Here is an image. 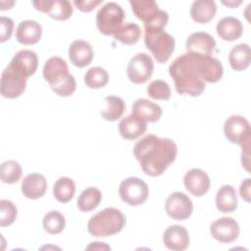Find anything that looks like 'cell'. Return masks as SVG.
<instances>
[{
    "mask_svg": "<svg viewBox=\"0 0 251 251\" xmlns=\"http://www.w3.org/2000/svg\"><path fill=\"white\" fill-rule=\"evenodd\" d=\"M75 181L68 176L59 177L53 185V195L55 199L61 203L69 202L75 195Z\"/></svg>",
    "mask_w": 251,
    "mask_h": 251,
    "instance_id": "83f0119b",
    "label": "cell"
},
{
    "mask_svg": "<svg viewBox=\"0 0 251 251\" xmlns=\"http://www.w3.org/2000/svg\"><path fill=\"white\" fill-rule=\"evenodd\" d=\"M23 174L22 167L19 162L15 160H8L2 163L0 170L1 180L4 183L12 184L20 180Z\"/></svg>",
    "mask_w": 251,
    "mask_h": 251,
    "instance_id": "836d02e7",
    "label": "cell"
},
{
    "mask_svg": "<svg viewBox=\"0 0 251 251\" xmlns=\"http://www.w3.org/2000/svg\"><path fill=\"white\" fill-rule=\"evenodd\" d=\"M105 102L107 104V108L100 113L103 119L109 122H114L123 116L126 110V104L121 97L114 95L107 96L105 97Z\"/></svg>",
    "mask_w": 251,
    "mask_h": 251,
    "instance_id": "f546056e",
    "label": "cell"
},
{
    "mask_svg": "<svg viewBox=\"0 0 251 251\" xmlns=\"http://www.w3.org/2000/svg\"><path fill=\"white\" fill-rule=\"evenodd\" d=\"M140 35L141 29L137 24L126 23L121 26L114 37L125 45H133L139 40Z\"/></svg>",
    "mask_w": 251,
    "mask_h": 251,
    "instance_id": "4dcf8cb0",
    "label": "cell"
},
{
    "mask_svg": "<svg viewBox=\"0 0 251 251\" xmlns=\"http://www.w3.org/2000/svg\"><path fill=\"white\" fill-rule=\"evenodd\" d=\"M250 178L244 179L239 186V193L242 199L250 202Z\"/></svg>",
    "mask_w": 251,
    "mask_h": 251,
    "instance_id": "f35d334b",
    "label": "cell"
},
{
    "mask_svg": "<svg viewBox=\"0 0 251 251\" xmlns=\"http://www.w3.org/2000/svg\"><path fill=\"white\" fill-rule=\"evenodd\" d=\"M147 123L133 114L122 119L119 124V132L125 139L132 140L145 133Z\"/></svg>",
    "mask_w": 251,
    "mask_h": 251,
    "instance_id": "7402d4cb",
    "label": "cell"
},
{
    "mask_svg": "<svg viewBox=\"0 0 251 251\" xmlns=\"http://www.w3.org/2000/svg\"><path fill=\"white\" fill-rule=\"evenodd\" d=\"M44 230L49 234H58L63 231L66 226L64 215L56 210L48 212L42 221Z\"/></svg>",
    "mask_w": 251,
    "mask_h": 251,
    "instance_id": "1f68e13d",
    "label": "cell"
},
{
    "mask_svg": "<svg viewBox=\"0 0 251 251\" xmlns=\"http://www.w3.org/2000/svg\"><path fill=\"white\" fill-rule=\"evenodd\" d=\"M133 155L147 176H159L175 162L177 146L170 138L148 134L135 143Z\"/></svg>",
    "mask_w": 251,
    "mask_h": 251,
    "instance_id": "7a4b0ae2",
    "label": "cell"
},
{
    "mask_svg": "<svg viewBox=\"0 0 251 251\" xmlns=\"http://www.w3.org/2000/svg\"><path fill=\"white\" fill-rule=\"evenodd\" d=\"M185 188L194 196L200 197L206 194L210 188L211 180L206 172L201 169H191L183 176Z\"/></svg>",
    "mask_w": 251,
    "mask_h": 251,
    "instance_id": "2e32d148",
    "label": "cell"
},
{
    "mask_svg": "<svg viewBox=\"0 0 251 251\" xmlns=\"http://www.w3.org/2000/svg\"><path fill=\"white\" fill-rule=\"evenodd\" d=\"M216 30L225 41H234L242 35L243 25L235 17H225L217 23Z\"/></svg>",
    "mask_w": 251,
    "mask_h": 251,
    "instance_id": "603a6c76",
    "label": "cell"
},
{
    "mask_svg": "<svg viewBox=\"0 0 251 251\" xmlns=\"http://www.w3.org/2000/svg\"><path fill=\"white\" fill-rule=\"evenodd\" d=\"M164 245L173 251H183L189 246L190 238L187 229L178 225L170 226L163 234Z\"/></svg>",
    "mask_w": 251,
    "mask_h": 251,
    "instance_id": "e0dca14e",
    "label": "cell"
},
{
    "mask_svg": "<svg viewBox=\"0 0 251 251\" xmlns=\"http://www.w3.org/2000/svg\"><path fill=\"white\" fill-rule=\"evenodd\" d=\"M223 4H225V5L228 6V7L234 8V7L238 6L239 4H241V1H227V2H226V1H223Z\"/></svg>",
    "mask_w": 251,
    "mask_h": 251,
    "instance_id": "60d3db41",
    "label": "cell"
},
{
    "mask_svg": "<svg viewBox=\"0 0 251 251\" xmlns=\"http://www.w3.org/2000/svg\"><path fill=\"white\" fill-rule=\"evenodd\" d=\"M147 94L155 100H169L171 98V87L162 79H156L149 83L147 87Z\"/></svg>",
    "mask_w": 251,
    "mask_h": 251,
    "instance_id": "e575fe53",
    "label": "cell"
},
{
    "mask_svg": "<svg viewBox=\"0 0 251 251\" xmlns=\"http://www.w3.org/2000/svg\"><path fill=\"white\" fill-rule=\"evenodd\" d=\"M26 77L10 69L8 66L1 75V95L5 98H17L25 90Z\"/></svg>",
    "mask_w": 251,
    "mask_h": 251,
    "instance_id": "7c38bea8",
    "label": "cell"
},
{
    "mask_svg": "<svg viewBox=\"0 0 251 251\" xmlns=\"http://www.w3.org/2000/svg\"><path fill=\"white\" fill-rule=\"evenodd\" d=\"M14 28V22L11 18H0V41L5 42L10 39Z\"/></svg>",
    "mask_w": 251,
    "mask_h": 251,
    "instance_id": "8d00e7d4",
    "label": "cell"
},
{
    "mask_svg": "<svg viewBox=\"0 0 251 251\" xmlns=\"http://www.w3.org/2000/svg\"><path fill=\"white\" fill-rule=\"evenodd\" d=\"M250 62L251 52L248 44L240 43L232 47L228 55V63L234 71H244L249 67Z\"/></svg>",
    "mask_w": 251,
    "mask_h": 251,
    "instance_id": "4316f807",
    "label": "cell"
},
{
    "mask_svg": "<svg viewBox=\"0 0 251 251\" xmlns=\"http://www.w3.org/2000/svg\"><path fill=\"white\" fill-rule=\"evenodd\" d=\"M86 249H107V250H109V249H111V247L108 246L107 244H105L104 242L97 241V242H91V244L88 245L86 247Z\"/></svg>",
    "mask_w": 251,
    "mask_h": 251,
    "instance_id": "ab89813d",
    "label": "cell"
},
{
    "mask_svg": "<svg viewBox=\"0 0 251 251\" xmlns=\"http://www.w3.org/2000/svg\"><path fill=\"white\" fill-rule=\"evenodd\" d=\"M217 12V5L212 0H196L190 7V16L198 24L212 21Z\"/></svg>",
    "mask_w": 251,
    "mask_h": 251,
    "instance_id": "d4e9b609",
    "label": "cell"
},
{
    "mask_svg": "<svg viewBox=\"0 0 251 251\" xmlns=\"http://www.w3.org/2000/svg\"><path fill=\"white\" fill-rule=\"evenodd\" d=\"M133 14L144 23L145 29H164L169 21V15L161 10L154 0H130Z\"/></svg>",
    "mask_w": 251,
    "mask_h": 251,
    "instance_id": "5b68a950",
    "label": "cell"
},
{
    "mask_svg": "<svg viewBox=\"0 0 251 251\" xmlns=\"http://www.w3.org/2000/svg\"><path fill=\"white\" fill-rule=\"evenodd\" d=\"M144 42L158 63L167 62L175 51V37L164 29H145Z\"/></svg>",
    "mask_w": 251,
    "mask_h": 251,
    "instance_id": "8992f818",
    "label": "cell"
},
{
    "mask_svg": "<svg viewBox=\"0 0 251 251\" xmlns=\"http://www.w3.org/2000/svg\"><path fill=\"white\" fill-rule=\"evenodd\" d=\"M101 199L102 193L97 187H87L77 198V208L82 212H90L98 207Z\"/></svg>",
    "mask_w": 251,
    "mask_h": 251,
    "instance_id": "f1b7e54d",
    "label": "cell"
},
{
    "mask_svg": "<svg viewBox=\"0 0 251 251\" xmlns=\"http://www.w3.org/2000/svg\"><path fill=\"white\" fill-rule=\"evenodd\" d=\"M169 73L178 94L196 97L204 92L206 82L221 80L224 68L215 57L186 52L173 61Z\"/></svg>",
    "mask_w": 251,
    "mask_h": 251,
    "instance_id": "6da1fadb",
    "label": "cell"
},
{
    "mask_svg": "<svg viewBox=\"0 0 251 251\" xmlns=\"http://www.w3.org/2000/svg\"><path fill=\"white\" fill-rule=\"evenodd\" d=\"M237 195L233 186L226 184L220 187L216 194V206L222 213H231L237 208Z\"/></svg>",
    "mask_w": 251,
    "mask_h": 251,
    "instance_id": "484cf974",
    "label": "cell"
},
{
    "mask_svg": "<svg viewBox=\"0 0 251 251\" xmlns=\"http://www.w3.org/2000/svg\"><path fill=\"white\" fill-rule=\"evenodd\" d=\"M8 67L25 77L32 75L38 67V57L35 52L24 49L14 55Z\"/></svg>",
    "mask_w": 251,
    "mask_h": 251,
    "instance_id": "5bb4252c",
    "label": "cell"
},
{
    "mask_svg": "<svg viewBox=\"0 0 251 251\" xmlns=\"http://www.w3.org/2000/svg\"><path fill=\"white\" fill-rule=\"evenodd\" d=\"M43 77L58 96H71L75 91V79L69 73L67 62L61 57H51L45 62Z\"/></svg>",
    "mask_w": 251,
    "mask_h": 251,
    "instance_id": "3957f363",
    "label": "cell"
},
{
    "mask_svg": "<svg viewBox=\"0 0 251 251\" xmlns=\"http://www.w3.org/2000/svg\"><path fill=\"white\" fill-rule=\"evenodd\" d=\"M185 47L189 53L211 56L215 50L216 41L211 34L204 31H197L187 37Z\"/></svg>",
    "mask_w": 251,
    "mask_h": 251,
    "instance_id": "ac0fdd59",
    "label": "cell"
},
{
    "mask_svg": "<svg viewBox=\"0 0 251 251\" xmlns=\"http://www.w3.org/2000/svg\"><path fill=\"white\" fill-rule=\"evenodd\" d=\"M24 196L28 199H38L42 197L47 189V180L44 176L32 173L23 179L21 184Z\"/></svg>",
    "mask_w": 251,
    "mask_h": 251,
    "instance_id": "ffe728a7",
    "label": "cell"
},
{
    "mask_svg": "<svg viewBox=\"0 0 251 251\" xmlns=\"http://www.w3.org/2000/svg\"><path fill=\"white\" fill-rule=\"evenodd\" d=\"M154 63L152 58L146 53H137L134 55L126 69L128 79L136 84L146 82L152 75Z\"/></svg>",
    "mask_w": 251,
    "mask_h": 251,
    "instance_id": "30bf717a",
    "label": "cell"
},
{
    "mask_svg": "<svg viewBox=\"0 0 251 251\" xmlns=\"http://www.w3.org/2000/svg\"><path fill=\"white\" fill-rule=\"evenodd\" d=\"M69 58L74 66L78 68L86 67L93 59V49L85 40H75L69 47Z\"/></svg>",
    "mask_w": 251,
    "mask_h": 251,
    "instance_id": "d6986e66",
    "label": "cell"
},
{
    "mask_svg": "<svg viewBox=\"0 0 251 251\" xmlns=\"http://www.w3.org/2000/svg\"><path fill=\"white\" fill-rule=\"evenodd\" d=\"M42 35L41 25L32 20H25L19 24L16 29V39L24 45L37 43Z\"/></svg>",
    "mask_w": 251,
    "mask_h": 251,
    "instance_id": "44dd1931",
    "label": "cell"
},
{
    "mask_svg": "<svg viewBox=\"0 0 251 251\" xmlns=\"http://www.w3.org/2000/svg\"><path fill=\"white\" fill-rule=\"evenodd\" d=\"M17 207L16 205L7 199L0 200V226H11L17 218Z\"/></svg>",
    "mask_w": 251,
    "mask_h": 251,
    "instance_id": "d590c367",
    "label": "cell"
},
{
    "mask_svg": "<svg viewBox=\"0 0 251 251\" xmlns=\"http://www.w3.org/2000/svg\"><path fill=\"white\" fill-rule=\"evenodd\" d=\"M165 209L168 216L172 219L183 221L191 216L193 212V203L185 193L176 191L168 196Z\"/></svg>",
    "mask_w": 251,
    "mask_h": 251,
    "instance_id": "8fae6325",
    "label": "cell"
},
{
    "mask_svg": "<svg viewBox=\"0 0 251 251\" xmlns=\"http://www.w3.org/2000/svg\"><path fill=\"white\" fill-rule=\"evenodd\" d=\"M162 108L145 98H139L134 101L132 105V114L146 123H155L160 120L162 116Z\"/></svg>",
    "mask_w": 251,
    "mask_h": 251,
    "instance_id": "cb8c5ba5",
    "label": "cell"
},
{
    "mask_svg": "<svg viewBox=\"0 0 251 251\" xmlns=\"http://www.w3.org/2000/svg\"><path fill=\"white\" fill-rule=\"evenodd\" d=\"M210 232L219 242L231 243L239 235V226L233 218L223 217L211 224Z\"/></svg>",
    "mask_w": 251,
    "mask_h": 251,
    "instance_id": "4fadbf2b",
    "label": "cell"
},
{
    "mask_svg": "<svg viewBox=\"0 0 251 251\" xmlns=\"http://www.w3.org/2000/svg\"><path fill=\"white\" fill-rule=\"evenodd\" d=\"M125 225V215L119 209L108 207L89 219L87 230L92 236L107 237L120 232Z\"/></svg>",
    "mask_w": 251,
    "mask_h": 251,
    "instance_id": "277c9868",
    "label": "cell"
},
{
    "mask_svg": "<svg viewBox=\"0 0 251 251\" xmlns=\"http://www.w3.org/2000/svg\"><path fill=\"white\" fill-rule=\"evenodd\" d=\"M102 2L103 0H75L74 5L82 12H90Z\"/></svg>",
    "mask_w": 251,
    "mask_h": 251,
    "instance_id": "74e56055",
    "label": "cell"
},
{
    "mask_svg": "<svg viewBox=\"0 0 251 251\" xmlns=\"http://www.w3.org/2000/svg\"><path fill=\"white\" fill-rule=\"evenodd\" d=\"M109 81V75L104 68L92 67L84 75V83L87 87L98 89L104 87Z\"/></svg>",
    "mask_w": 251,
    "mask_h": 251,
    "instance_id": "d6a6232c",
    "label": "cell"
},
{
    "mask_svg": "<svg viewBox=\"0 0 251 251\" xmlns=\"http://www.w3.org/2000/svg\"><path fill=\"white\" fill-rule=\"evenodd\" d=\"M32 5L36 10L46 13L58 21L68 20L73 15L72 3L68 0H40L33 1Z\"/></svg>",
    "mask_w": 251,
    "mask_h": 251,
    "instance_id": "9a60e30c",
    "label": "cell"
},
{
    "mask_svg": "<svg viewBox=\"0 0 251 251\" xmlns=\"http://www.w3.org/2000/svg\"><path fill=\"white\" fill-rule=\"evenodd\" d=\"M121 199L130 206L143 204L149 195L147 183L136 176H129L124 179L119 187Z\"/></svg>",
    "mask_w": 251,
    "mask_h": 251,
    "instance_id": "9c48e42d",
    "label": "cell"
},
{
    "mask_svg": "<svg viewBox=\"0 0 251 251\" xmlns=\"http://www.w3.org/2000/svg\"><path fill=\"white\" fill-rule=\"evenodd\" d=\"M224 132L228 141L239 144L242 152H249L251 142V128L249 122L242 116L232 115L224 125Z\"/></svg>",
    "mask_w": 251,
    "mask_h": 251,
    "instance_id": "ba28073f",
    "label": "cell"
},
{
    "mask_svg": "<svg viewBox=\"0 0 251 251\" xmlns=\"http://www.w3.org/2000/svg\"><path fill=\"white\" fill-rule=\"evenodd\" d=\"M125 12L116 2H108L96 14V25L105 35H115L123 25Z\"/></svg>",
    "mask_w": 251,
    "mask_h": 251,
    "instance_id": "52a82bcc",
    "label": "cell"
}]
</instances>
